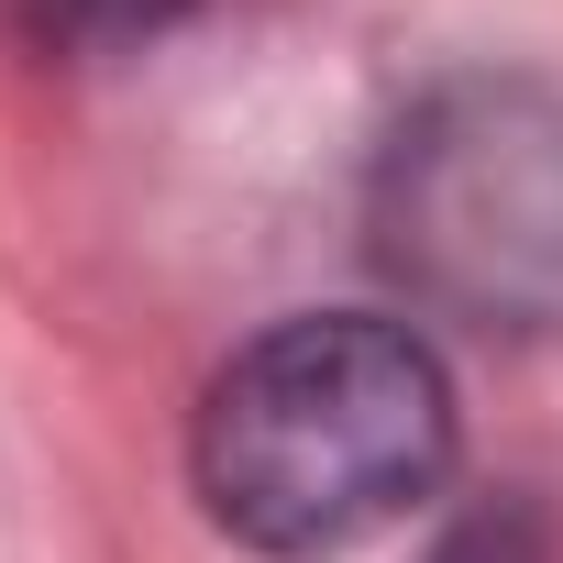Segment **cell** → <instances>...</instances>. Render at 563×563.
I'll return each instance as SVG.
<instances>
[{"label":"cell","instance_id":"2","mask_svg":"<svg viewBox=\"0 0 563 563\" xmlns=\"http://www.w3.org/2000/svg\"><path fill=\"white\" fill-rule=\"evenodd\" d=\"M376 265L442 321H563V100L541 78H453L376 155Z\"/></svg>","mask_w":563,"mask_h":563},{"label":"cell","instance_id":"4","mask_svg":"<svg viewBox=\"0 0 563 563\" xmlns=\"http://www.w3.org/2000/svg\"><path fill=\"white\" fill-rule=\"evenodd\" d=\"M166 12H177V0H45L56 34H155Z\"/></svg>","mask_w":563,"mask_h":563},{"label":"cell","instance_id":"3","mask_svg":"<svg viewBox=\"0 0 563 563\" xmlns=\"http://www.w3.org/2000/svg\"><path fill=\"white\" fill-rule=\"evenodd\" d=\"M431 563H563V497H552V486L486 497L475 519H453V541H442Z\"/></svg>","mask_w":563,"mask_h":563},{"label":"cell","instance_id":"1","mask_svg":"<svg viewBox=\"0 0 563 563\" xmlns=\"http://www.w3.org/2000/svg\"><path fill=\"white\" fill-rule=\"evenodd\" d=\"M453 464V387L409 321L321 310L254 332L199 398V497L254 552H354Z\"/></svg>","mask_w":563,"mask_h":563}]
</instances>
